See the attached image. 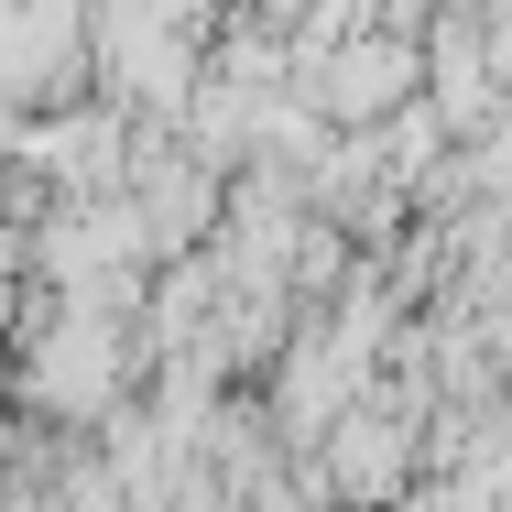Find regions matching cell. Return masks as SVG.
I'll use <instances>...</instances> for the list:
<instances>
[{
    "label": "cell",
    "mask_w": 512,
    "mask_h": 512,
    "mask_svg": "<svg viewBox=\"0 0 512 512\" xmlns=\"http://www.w3.org/2000/svg\"><path fill=\"white\" fill-rule=\"evenodd\" d=\"M316 99H327V120H382V109H404V99H414V44H393V33H371V44L327 55Z\"/></svg>",
    "instance_id": "6da1fadb"
},
{
    "label": "cell",
    "mask_w": 512,
    "mask_h": 512,
    "mask_svg": "<svg viewBox=\"0 0 512 512\" xmlns=\"http://www.w3.org/2000/svg\"><path fill=\"white\" fill-rule=\"evenodd\" d=\"M109 382H120V349H109L99 316H66V327L44 338V360H33V393H44V404H66V414H99Z\"/></svg>",
    "instance_id": "7a4b0ae2"
}]
</instances>
